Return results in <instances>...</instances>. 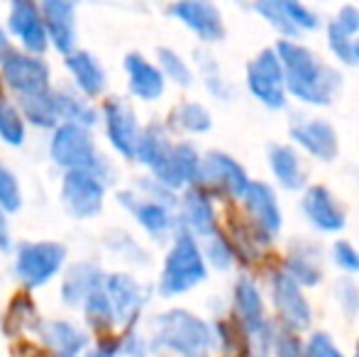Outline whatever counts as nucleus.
I'll return each mask as SVG.
<instances>
[{"label":"nucleus","instance_id":"obj_42","mask_svg":"<svg viewBox=\"0 0 359 357\" xmlns=\"http://www.w3.org/2000/svg\"><path fill=\"white\" fill-rule=\"evenodd\" d=\"M327 44H330V52L340 59L342 64H357V42H352L350 34H345L335 22H330L327 27Z\"/></svg>","mask_w":359,"mask_h":357},{"label":"nucleus","instance_id":"obj_27","mask_svg":"<svg viewBox=\"0 0 359 357\" xmlns=\"http://www.w3.org/2000/svg\"><path fill=\"white\" fill-rule=\"evenodd\" d=\"M18 108L27 123L42 130H57L62 125V115H59V98L57 90H47V93L29 95V98H18Z\"/></svg>","mask_w":359,"mask_h":357},{"label":"nucleus","instance_id":"obj_13","mask_svg":"<svg viewBox=\"0 0 359 357\" xmlns=\"http://www.w3.org/2000/svg\"><path fill=\"white\" fill-rule=\"evenodd\" d=\"M151 177L169 191L184 189V186L194 189V186H201V179H203V157L191 142H176L171 157L156 172H151Z\"/></svg>","mask_w":359,"mask_h":357},{"label":"nucleus","instance_id":"obj_29","mask_svg":"<svg viewBox=\"0 0 359 357\" xmlns=\"http://www.w3.org/2000/svg\"><path fill=\"white\" fill-rule=\"evenodd\" d=\"M286 274L298 286H316L323 279L320 271V255L311 245H298V252H288L286 257Z\"/></svg>","mask_w":359,"mask_h":357},{"label":"nucleus","instance_id":"obj_36","mask_svg":"<svg viewBox=\"0 0 359 357\" xmlns=\"http://www.w3.org/2000/svg\"><path fill=\"white\" fill-rule=\"evenodd\" d=\"M196 64H198V69H201V76H203L205 88H208L215 98L230 100L232 88H230V83L222 79V72H220V67H217L213 54L205 52V49H196Z\"/></svg>","mask_w":359,"mask_h":357},{"label":"nucleus","instance_id":"obj_53","mask_svg":"<svg viewBox=\"0 0 359 357\" xmlns=\"http://www.w3.org/2000/svg\"><path fill=\"white\" fill-rule=\"evenodd\" d=\"M13 54H15V49H13V42H10V32L5 27H0V67H3Z\"/></svg>","mask_w":359,"mask_h":357},{"label":"nucleus","instance_id":"obj_32","mask_svg":"<svg viewBox=\"0 0 359 357\" xmlns=\"http://www.w3.org/2000/svg\"><path fill=\"white\" fill-rule=\"evenodd\" d=\"M169 125H174L176 130H184V133L201 135L208 133L210 125H213V118H210L205 105L196 103V100H186V103L176 105L174 113L169 115Z\"/></svg>","mask_w":359,"mask_h":357},{"label":"nucleus","instance_id":"obj_52","mask_svg":"<svg viewBox=\"0 0 359 357\" xmlns=\"http://www.w3.org/2000/svg\"><path fill=\"white\" fill-rule=\"evenodd\" d=\"M13 248V235H10V223H8V213L0 208V250L8 252Z\"/></svg>","mask_w":359,"mask_h":357},{"label":"nucleus","instance_id":"obj_55","mask_svg":"<svg viewBox=\"0 0 359 357\" xmlns=\"http://www.w3.org/2000/svg\"><path fill=\"white\" fill-rule=\"evenodd\" d=\"M357 59H359V39H357Z\"/></svg>","mask_w":359,"mask_h":357},{"label":"nucleus","instance_id":"obj_15","mask_svg":"<svg viewBox=\"0 0 359 357\" xmlns=\"http://www.w3.org/2000/svg\"><path fill=\"white\" fill-rule=\"evenodd\" d=\"M105 291H108L110 306H113L115 323L133 328L147 301L144 286L133 274L115 271V274H108V279H105Z\"/></svg>","mask_w":359,"mask_h":357},{"label":"nucleus","instance_id":"obj_18","mask_svg":"<svg viewBox=\"0 0 359 357\" xmlns=\"http://www.w3.org/2000/svg\"><path fill=\"white\" fill-rule=\"evenodd\" d=\"M291 137L320 162L337 157V133L323 118H298L291 123Z\"/></svg>","mask_w":359,"mask_h":357},{"label":"nucleus","instance_id":"obj_7","mask_svg":"<svg viewBox=\"0 0 359 357\" xmlns=\"http://www.w3.org/2000/svg\"><path fill=\"white\" fill-rule=\"evenodd\" d=\"M0 79L5 86L13 88L18 98H29L52 90V69L42 57L27 52H15L8 62L0 67Z\"/></svg>","mask_w":359,"mask_h":357},{"label":"nucleus","instance_id":"obj_54","mask_svg":"<svg viewBox=\"0 0 359 357\" xmlns=\"http://www.w3.org/2000/svg\"><path fill=\"white\" fill-rule=\"evenodd\" d=\"M27 357H52V355H49L47 350H34V353H32V355H27Z\"/></svg>","mask_w":359,"mask_h":357},{"label":"nucleus","instance_id":"obj_2","mask_svg":"<svg viewBox=\"0 0 359 357\" xmlns=\"http://www.w3.org/2000/svg\"><path fill=\"white\" fill-rule=\"evenodd\" d=\"M213 348V330L191 311L174 309L151 318L149 350L174 357H205Z\"/></svg>","mask_w":359,"mask_h":357},{"label":"nucleus","instance_id":"obj_20","mask_svg":"<svg viewBox=\"0 0 359 357\" xmlns=\"http://www.w3.org/2000/svg\"><path fill=\"white\" fill-rule=\"evenodd\" d=\"M181 223L184 230H189L191 235H198V238H213L217 235V218H215V208L213 201H210L208 191L198 189H189L181 198Z\"/></svg>","mask_w":359,"mask_h":357},{"label":"nucleus","instance_id":"obj_37","mask_svg":"<svg viewBox=\"0 0 359 357\" xmlns=\"http://www.w3.org/2000/svg\"><path fill=\"white\" fill-rule=\"evenodd\" d=\"M156 59H159V69L169 81H174L176 86L189 88L194 83V72L186 64V59L179 52H174L171 47H159L156 49Z\"/></svg>","mask_w":359,"mask_h":357},{"label":"nucleus","instance_id":"obj_33","mask_svg":"<svg viewBox=\"0 0 359 357\" xmlns=\"http://www.w3.org/2000/svg\"><path fill=\"white\" fill-rule=\"evenodd\" d=\"M39 318H37V306H34V301L29 299L27 294H20L15 296L13 301H10L8 306V314H5V333L8 335H20L25 328H37Z\"/></svg>","mask_w":359,"mask_h":357},{"label":"nucleus","instance_id":"obj_39","mask_svg":"<svg viewBox=\"0 0 359 357\" xmlns=\"http://www.w3.org/2000/svg\"><path fill=\"white\" fill-rule=\"evenodd\" d=\"M255 10L271 25V27L279 29V32L286 34V37L298 34V27L291 22V20H288L286 10H284V3H281V0H262V3L255 5Z\"/></svg>","mask_w":359,"mask_h":357},{"label":"nucleus","instance_id":"obj_19","mask_svg":"<svg viewBox=\"0 0 359 357\" xmlns=\"http://www.w3.org/2000/svg\"><path fill=\"white\" fill-rule=\"evenodd\" d=\"M44 25H47L49 44L59 54L69 57L76 52V5L67 0H44Z\"/></svg>","mask_w":359,"mask_h":357},{"label":"nucleus","instance_id":"obj_24","mask_svg":"<svg viewBox=\"0 0 359 357\" xmlns=\"http://www.w3.org/2000/svg\"><path fill=\"white\" fill-rule=\"evenodd\" d=\"M303 213L323 233H340L345 228V213L325 186H311L303 196Z\"/></svg>","mask_w":359,"mask_h":357},{"label":"nucleus","instance_id":"obj_25","mask_svg":"<svg viewBox=\"0 0 359 357\" xmlns=\"http://www.w3.org/2000/svg\"><path fill=\"white\" fill-rule=\"evenodd\" d=\"M64 64H67V72L72 74V81L81 90V95L98 98L105 90L108 76H105V69L98 62V57H93L90 52H83V49H76L74 54H69L64 59Z\"/></svg>","mask_w":359,"mask_h":357},{"label":"nucleus","instance_id":"obj_23","mask_svg":"<svg viewBox=\"0 0 359 357\" xmlns=\"http://www.w3.org/2000/svg\"><path fill=\"white\" fill-rule=\"evenodd\" d=\"M108 274L90 260H81V262L72 264L64 274L62 281V301L67 306H83V301L93 294L95 289L105 286Z\"/></svg>","mask_w":359,"mask_h":357},{"label":"nucleus","instance_id":"obj_11","mask_svg":"<svg viewBox=\"0 0 359 357\" xmlns=\"http://www.w3.org/2000/svg\"><path fill=\"white\" fill-rule=\"evenodd\" d=\"M271 299H274L276 314L284 321L286 330L298 333V330H306L313 321L311 304L303 296L301 286L286 274V271H274L271 274Z\"/></svg>","mask_w":359,"mask_h":357},{"label":"nucleus","instance_id":"obj_16","mask_svg":"<svg viewBox=\"0 0 359 357\" xmlns=\"http://www.w3.org/2000/svg\"><path fill=\"white\" fill-rule=\"evenodd\" d=\"M37 338L42 340L44 350L52 357H81L88 348V335L72 321L49 318L39 321L34 328Z\"/></svg>","mask_w":359,"mask_h":357},{"label":"nucleus","instance_id":"obj_31","mask_svg":"<svg viewBox=\"0 0 359 357\" xmlns=\"http://www.w3.org/2000/svg\"><path fill=\"white\" fill-rule=\"evenodd\" d=\"M83 316H86L88 328H93L95 333H100V335L113 333V328L118 323H115V314H113V306H110L105 286L95 289L93 294L83 301Z\"/></svg>","mask_w":359,"mask_h":357},{"label":"nucleus","instance_id":"obj_40","mask_svg":"<svg viewBox=\"0 0 359 357\" xmlns=\"http://www.w3.org/2000/svg\"><path fill=\"white\" fill-rule=\"evenodd\" d=\"M22 206V191H20V181L0 162V208L5 213H18Z\"/></svg>","mask_w":359,"mask_h":357},{"label":"nucleus","instance_id":"obj_9","mask_svg":"<svg viewBox=\"0 0 359 357\" xmlns=\"http://www.w3.org/2000/svg\"><path fill=\"white\" fill-rule=\"evenodd\" d=\"M8 32L18 37L22 49L34 57H42L49 47L47 25H44L42 5L32 0H15L8 10Z\"/></svg>","mask_w":359,"mask_h":357},{"label":"nucleus","instance_id":"obj_50","mask_svg":"<svg viewBox=\"0 0 359 357\" xmlns=\"http://www.w3.org/2000/svg\"><path fill=\"white\" fill-rule=\"evenodd\" d=\"M83 357H120V338L110 335H100L95 348L90 353H86Z\"/></svg>","mask_w":359,"mask_h":357},{"label":"nucleus","instance_id":"obj_14","mask_svg":"<svg viewBox=\"0 0 359 357\" xmlns=\"http://www.w3.org/2000/svg\"><path fill=\"white\" fill-rule=\"evenodd\" d=\"M242 201H245V208L252 218V228L257 230V235L266 245L284 225L274 189L269 184H264V181H252Z\"/></svg>","mask_w":359,"mask_h":357},{"label":"nucleus","instance_id":"obj_17","mask_svg":"<svg viewBox=\"0 0 359 357\" xmlns=\"http://www.w3.org/2000/svg\"><path fill=\"white\" fill-rule=\"evenodd\" d=\"M118 203L135 215V220L142 225L151 238H164V235H169V230L174 228V223H176L174 208H171V206L144 198V196L135 194V191H120Z\"/></svg>","mask_w":359,"mask_h":357},{"label":"nucleus","instance_id":"obj_38","mask_svg":"<svg viewBox=\"0 0 359 357\" xmlns=\"http://www.w3.org/2000/svg\"><path fill=\"white\" fill-rule=\"evenodd\" d=\"M105 248L113 250L115 255H120L123 260L133 264H147L149 257H147L144 248L133 238V235L123 233V230H115V233H108L105 235Z\"/></svg>","mask_w":359,"mask_h":357},{"label":"nucleus","instance_id":"obj_43","mask_svg":"<svg viewBox=\"0 0 359 357\" xmlns=\"http://www.w3.org/2000/svg\"><path fill=\"white\" fill-rule=\"evenodd\" d=\"M281 3H284L288 20L298 27V32H301V29H316L318 25H320L318 15L313 13V10H308L303 3H293V0H281Z\"/></svg>","mask_w":359,"mask_h":357},{"label":"nucleus","instance_id":"obj_51","mask_svg":"<svg viewBox=\"0 0 359 357\" xmlns=\"http://www.w3.org/2000/svg\"><path fill=\"white\" fill-rule=\"evenodd\" d=\"M217 338H220V348L225 350V355H232V350H235V340H237L235 330H232L227 323H217Z\"/></svg>","mask_w":359,"mask_h":357},{"label":"nucleus","instance_id":"obj_28","mask_svg":"<svg viewBox=\"0 0 359 357\" xmlns=\"http://www.w3.org/2000/svg\"><path fill=\"white\" fill-rule=\"evenodd\" d=\"M269 167L274 172L276 181L288 191H298L306 184V172H303L301 159H298L296 149L286 147V144H271Z\"/></svg>","mask_w":359,"mask_h":357},{"label":"nucleus","instance_id":"obj_35","mask_svg":"<svg viewBox=\"0 0 359 357\" xmlns=\"http://www.w3.org/2000/svg\"><path fill=\"white\" fill-rule=\"evenodd\" d=\"M0 140L10 147H20L25 142V118L15 103L0 95Z\"/></svg>","mask_w":359,"mask_h":357},{"label":"nucleus","instance_id":"obj_6","mask_svg":"<svg viewBox=\"0 0 359 357\" xmlns=\"http://www.w3.org/2000/svg\"><path fill=\"white\" fill-rule=\"evenodd\" d=\"M100 118L105 125V137L113 144V149L125 159H135L137 154V144L142 137V128L137 123V113L135 108L120 95L105 98L103 108H100Z\"/></svg>","mask_w":359,"mask_h":357},{"label":"nucleus","instance_id":"obj_22","mask_svg":"<svg viewBox=\"0 0 359 357\" xmlns=\"http://www.w3.org/2000/svg\"><path fill=\"white\" fill-rule=\"evenodd\" d=\"M232 301H235V314L237 321H240L245 335L259 333L266 325V316H264V301H262V294L257 289V284L250 279V276H240L235 281V291H232Z\"/></svg>","mask_w":359,"mask_h":357},{"label":"nucleus","instance_id":"obj_45","mask_svg":"<svg viewBox=\"0 0 359 357\" xmlns=\"http://www.w3.org/2000/svg\"><path fill=\"white\" fill-rule=\"evenodd\" d=\"M335 296H337V304H340V309L345 311V316L355 318V316L359 314V289H357L355 281L342 279L340 284L335 286Z\"/></svg>","mask_w":359,"mask_h":357},{"label":"nucleus","instance_id":"obj_57","mask_svg":"<svg viewBox=\"0 0 359 357\" xmlns=\"http://www.w3.org/2000/svg\"><path fill=\"white\" fill-rule=\"evenodd\" d=\"M0 95H3V93H0Z\"/></svg>","mask_w":359,"mask_h":357},{"label":"nucleus","instance_id":"obj_46","mask_svg":"<svg viewBox=\"0 0 359 357\" xmlns=\"http://www.w3.org/2000/svg\"><path fill=\"white\" fill-rule=\"evenodd\" d=\"M149 343L135 328H128L120 338V355L125 357H149Z\"/></svg>","mask_w":359,"mask_h":357},{"label":"nucleus","instance_id":"obj_3","mask_svg":"<svg viewBox=\"0 0 359 357\" xmlns=\"http://www.w3.org/2000/svg\"><path fill=\"white\" fill-rule=\"evenodd\" d=\"M49 157L57 167L67 172H90L105 184L115 179V169L103 154L98 152L93 142V135L88 128L64 123L52 133L49 140Z\"/></svg>","mask_w":359,"mask_h":357},{"label":"nucleus","instance_id":"obj_48","mask_svg":"<svg viewBox=\"0 0 359 357\" xmlns=\"http://www.w3.org/2000/svg\"><path fill=\"white\" fill-rule=\"evenodd\" d=\"M332 260H335L337 267L350 271V274L359 271V252L350 243H345V240L332 245Z\"/></svg>","mask_w":359,"mask_h":357},{"label":"nucleus","instance_id":"obj_12","mask_svg":"<svg viewBox=\"0 0 359 357\" xmlns=\"http://www.w3.org/2000/svg\"><path fill=\"white\" fill-rule=\"evenodd\" d=\"M166 13L179 20L181 25H186L201 42L213 44L225 39V22H222L220 10L213 3H205V0H179V3L169 5Z\"/></svg>","mask_w":359,"mask_h":357},{"label":"nucleus","instance_id":"obj_8","mask_svg":"<svg viewBox=\"0 0 359 357\" xmlns=\"http://www.w3.org/2000/svg\"><path fill=\"white\" fill-rule=\"evenodd\" d=\"M105 181L90 172H67L62 181V201L69 215L76 220H88L103 210Z\"/></svg>","mask_w":359,"mask_h":357},{"label":"nucleus","instance_id":"obj_30","mask_svg":"<svg viewBox=\"0 0 359 357\" xmlns=\"http://www.w3.org/2000/svg\"><path fill=\"white\" fill-rule=\"evenodd\" d=\"M59 98V115H62V125L72 123L81 128H93L98 123V110L86 100V95L74 93L72 88H57Z\"/></svg>","mask_w":359,"mask_h":357},{"label":"nucleus","instance_id":"obj_44","mask_svg":"<svg viewBox=\"0 0 359 357\" xmlns=\"http://www.w3.org/2000/svg\"><path fill=\"white\" fill-rule=\"evenodd\" d=\"M306 357H345V355L340 353V348H337L330 335L318 330V333H313L311 338H308Z\"/></svg>","mask_w":359,"mask_h":357},{"label":"nucleus","instance_id":"obj_26","mask_svg":"<svg viewBox=\"0 0 359 357\" xmlns=\"http://www.w3.org/2000/svg\"><path fill=\"white\" fill-rule=\"evenodd\" d=\"M171 152H174V142L169 140L166 125L149 123L147 128H142V137H140L137 154H135V159L140 164H144L151 172H156L171 157Z\"/></svg>","mask_w":359,"mask_h":357},{"label":"nucleus","instance_id":"obj_4","mask_svg":"<svg viewBox=\"0 0 359 357\" xmlns=\"http://www.w3.org/2000/svg\"><path fill=\"white\" fill-rule=\"evenodd\" d=\"M208 276V267H205V255L201 250L196 235L181 228L174 235L169 252L164 257V267H161L159 276V294L171 299V296H181L186 291L196 289L201 281Z\"/></svg>","mask_w":359,"mask_h":357},{"label":"nucleus","instance_id":"obj_21","mask_svg":"<svg viewBox=\"0 0 359 357\" xmlns=\"http://www.w3.org/2000/svg\"><path fill=\"white\" fill-rule=\"evenodd\" d=\"M125 74H128L130 93L140 100L161 98L166 86V76L161 74L159 64H151L140 52H130L125 57Z\"/></svg>","mask_w":359,"mask_h":357},{"label":"nucleus","instance_id":"obj_1","mask_svg":"<svg viewBox=\"0 0 359 357\" xmlns=\"http://www.w3.org/2000/svg\"><path fill=\"white\" fill-rule=\"evenodd\" d=\"M281 64L286 74V88L298 100L311 105H330L335 90L340 88V74L316 59L308 47L291 39H279L276 44Z\"/></svg>","mask_w":359,"mask_h":357},{"label":"nucleus","instance_id":"obj_5","mask_svg":"<svg viewBox=\"0 0 359 357\" xmlns=\"http://www.w3.org/2000/svg\"><path fill=\"white\" fill-rule=\"evenodd\" d=\"M67 262V248L62 243H20L15 250V276L25 289H39L49 284Z\"/></svg>","mask_w":359,"mask_h":357},{"label":"nucleus","instance_id":"obj_56","mask_svg":"<svg viewBox=\"0 0 359 357\" xmlns=\"http://www.w3.org/2000/svg\"><path fill=\"white\" fill-rule=\"evenodd\" d=\"M355 357H359V345H357V350H355Z\"/></svg>","mask_w":359,"mask_h":357},{"label":"nucleus","instance_id":"obj_10","mask_svg":"<svg viewBox=\"0 0 359 357\" xmlns=\"http://www.w3.org/2000/svg\"><path fill=\"white\" fill-rule=\"evenodd\" d=\"M252 181L237 159L225 152H210L203 157V179L201 186H208L210 191L225 196V198H245ZM198 186V189H201Z\"/></svg>","mask_w":359,"mask_h":357},{"label":"nucleus","instance_id":"obj_34","mask_svg":"<svg viewBox=\"0 0 359 357\" xmlns=\"http://www.w3.org/2000/svg\"><path fill=\"white\" fill-rule=\"evenodd\" d=\"M247 88L255 95L259 103H264L266 108H284L286 105V86L276 83L271 79L257 74L255 69L247 67Z\"/></svg>","mask_w":359,"mask_h":357},{"label":"nucleus","instance_id":"obj_41","mask_svg":"<svg viewBox=\"0 0 359 357\" xmlns=\"http://www.w3.org/2000/svg\"><path fill=\"white\" fill-rule=\"evenodd\" d=\"M203 255L215 269H230V264L235 262V257H237V250L232 248V243L225 238V235L217 233L213 238H208Z\"/></svg>","mask_w":359,"mask_h":357},{"label":"nucleus","instance_id":"obj_49","mask_svg":"<svg viewBox=\"0 0 359 357\" xmlns=\"http://www.w3.org/2000/svg\"><path fill=\"white\" fill-rule=\"evenodd\" d=\"M332 22H335L345 34L352 37V34L359 32V8L357 5H345V8H340V13L335 15Z\"/></svg>","mask_w":359,"mask_h":357},{"label":"nucleus","instance_id":"obj_47","mask_svg":"<svg viewBox=\"0 0 359 357\" xmlns=\"http://www.w3.org/2000/svg\"><path fill=\"white\" fill-rule=\"evenodd\" d=\"M274 357H306V348L301 345L296 333L281 330V333H276Z\"/></svg>","mask_w":359,"mask_h":357}]
</instances>
